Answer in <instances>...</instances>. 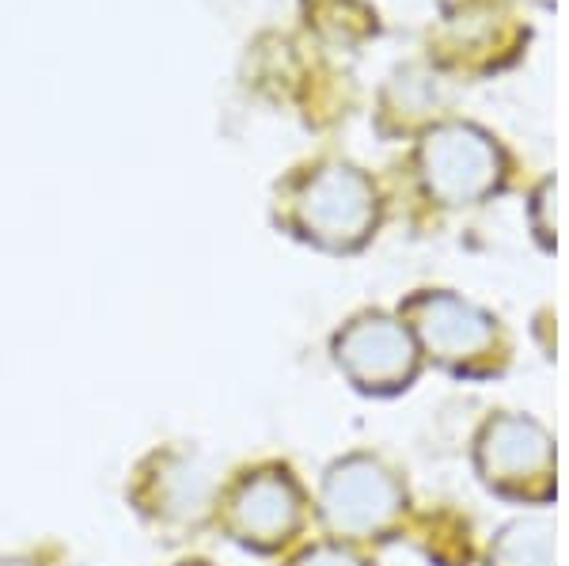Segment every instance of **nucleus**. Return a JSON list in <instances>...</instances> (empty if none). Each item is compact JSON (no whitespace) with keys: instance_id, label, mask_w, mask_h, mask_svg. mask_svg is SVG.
I'll list each match as a JSON object with an SVG mask.
<instances>
[{"instance_id":"obj_4","label":"nucleus","mask_w":569,"mask_h":566,"mask_svg":"<svg viewBox=\"0 0 569 566\" xmlns=\"http://www.w3.org/2000/svg\"><path fill=\"white\" fill-rule=\"evenodd\" d=\"M335 361L361 391H399L415 380L421 350L402 319L365 312L338 331Z\"/></svg>"},{"instance_id":"obj_6","label":"nucleus","mask_w":569,"mask_h":566,"mask_svg":"<svg viewBox=\"0 0 569 566\" xmlns=\"http://www.w3.org/2000/svg\"><path fill=\"white\" fill-rule=\"evenodd\" d=\"M133 502L163 528H198L217 509V483L198 456L163 449L141 464Z\"/></svg>"},{"instance_id":"obj_10","label":"nucleus","mask_w":569,"mask_h":566,"mask_svg":"<svg viewBox=\"0 0 569 566\" xmlns=\"http://www.w3.org/2000/svg\"><path fill=\"white\" fill-rule=\"evenodd\" d=\"M292 566H369V563L342 544H316V547H308Z\"/></svg>"},{"instance_id":"obj_2","label":"nucleus","mask_w":569,"mask_h":566,"mask_svg":"<svg viewBox=\"0 0 569 566\" xmlns=\"http://www.w3.org/2000/svg\"><path fill=\"white\" fill-rule=\"evenodd\" d=\"M224 514V528L232 540L254 552H278L305 528L308 502L300 483L284 468H254L228 487L224 502H217Z\"/></svg>"},{"instance_id":"obj_3","label":"nucleus","mask_w":569,"mask_h":566,"mask_svg":"<svg viewBox=\"0 0 569 566\" xmlns=\"http://www.w3.org/2000/svg\"><path fill=\"white\" fill-rule=\"evenodd\" d=\"M482 479L512 498H550L555 490V437L528 415H498L475 441Z\"/></svg>"},{"instance_id":"obj_7","label":"nucleus","mask_w":569,"mask_h":566,"mask_svg":"<svg viewBox=\"0 0 569 566\" xmlns=\"http://www.w3.org/2000/svg\"><path fill=\"white\" fill-rule=\"evenodd\" d=\"M372 214L369 182L346 168L323 171L300 198V225L330 248H350L361 240L372 225Z\"/></svg>"},{"instance_id":"obj_1","label":"nucleus","mask_w":569,"mask_h":566,"mask_svg":"<svg viewBox=\"0 0 569 566\" xmlns=\"http://www.w3.org/2000/svg\"><path fill=\"white\" fill-rule=\"evenodd\" d=\"M407 509V490L399 476L376 456H346L327 471L319 490V514L327 528L346 540H369L399 525Z\"/></svg>"},{"instance_id":"obj_11","label":"nucleus","mask_w":569,"mask_h":566,"mask_svg":"<svg viewBox=\"0 0 569 566\" xmlns=\"http://www.w3.org/2000/svg\"><path fill=\"white\" fill-rule=\"evenodd\" d=\"M0 566H39V563H31V559H0Z\"/></svg>"},{"instance_id":"obj_12","label":"nucleus","mask_w":569,"mask_h":566,"mask_svg":"<svg viewBox=\"0 0 569 566\" xmlns=\"http://www.w3.org/2000/svg\"><path fill=\"white\" fill-rule=\"evenodd\" d=\"M179 566H206V563H179Z\"/></svg>"},{"instance_id":"obj_9","label":"nucleus","mask_w":569,"mask_h":566,"mask_svg":"<svg viewBox=\"0 0 569 566\" xmlns=\"http://www.w3.org/2000/svg\"><path fill=\"white\" fill-rule=\"evenodd\" d=\"M555 563V528L543 517L501 528L493 540V566H550Z\"/></svg>"},{"instance_id":"obj_8","label":"nucleus","mask_w":569,"mask_h":566,"mask_svg":"<svg viewBox=\"0 0 569 566\" xmlns=\"http://www.w3.org/2000/svg\"><path fill=\"white\" fill-rule=\"evenodd\" d=\"M426 176L429 187L445 202H471L490 187V157L482 145L463 141V137H440L426 152Z\"/></svg>"},{"instance_id":"obj_5","label":"nucleus","mask_w":569,"mask_h":566,"mask_svg":"<svg viewBox=\"0 0 569 566\" xmlns=\"http://www.w3.org/2000/svg\"><path fill=\"white\" fill-rule=\"evenodd\" d=\"M418 350L448 369L471 373L493 358L498 327L482 308L467 305L452 294H426L407 305V319Z\"/></svg>"}]
</instances>
